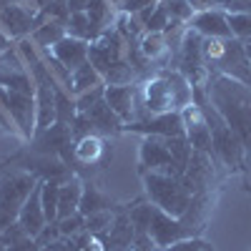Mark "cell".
I'll return each mask as SVG.
<instances>
[{"label":"cell","mask_w":251,"mask_h":251,"mask_svg":"<svg viewBox=\"0 0 251 251\" xmlns=\"http://www.w3.org/2000/svg\"><path fill=\"white\" fill-rule=\"evenodd\" d=\"M208 98L224 121L236 131L244 149L251 151V91L231 75H219L208 86Z\"/></svg>","instance_id":"obj_1"},{"label":"cell","mask_w":251,"mask_h":251,"mask_svg":"<svg viewBox=\"0 0 251 251\" xmlns=\"http://www.w3.org/2000/svg\"><path fill=\"white\" fill-rule=\"evenodd\" d=\"M141 176H143L146 196H149V201L156 208H161V211L171 214L176 219H183L188 214L194 194L186 188L183 178L161 174V171H141Z\"/></svg>","instance_id":"obj_2"},{"label":"cell","mask_w":251,"mask_h":251,"mask_svg":"<svg viewBox=\"0 0 251 251\" xmlns=\"http://www.w3.org/2000/svg\"><path fill=\"white\" fill-rule=\"evenodd\" d=\"M35 186L38 178L30 171H13L0 178V231H5L8 226L18 221L20 208Z\"/></svg>","instance_id":"obj_3"},{"label":"cell","mask_w":251,"mask_h":251,"mask_svg":"<svg viewBox=\"0 0 251 251\" xmlns=\"http://www.w3.org/2000/svg\"><path fill=\"white\" fill-rule=\"evenodd\" d=\"M0 106H3V111L13 121L18 136L33 141L35 126H38V103H35V96L15 93V91H8V88L0 86Z\"/></svg>","instance_id":"obj_4"},{"label":"cell","mask_w":251,"mask_h":251,"mask_svg":"<svg viewBox=\"0 0 251 251\" xmlns=\"http://www.w3.org/2000/svg\"><path fill=\"white\" fill-rule=\"evenodd\" d=\"M43 20H46L43 10L23 3H8L0 10V28L10 40H25Z\"/></svg>","instance_id":"obj_5"},{"label":"cell","mask_w":251,"mask_h":251,"mask_svg":"<svg viewBox=\"0 0 251 251\" xmlns=\"http://www.w3.org/2000/svg\"><path fill=\"white\" fill-rule=\"evenodd\" d=\"M141 108L143 113L136 118H149V116H158V113H171V111H178L176 108V96H174V88L166 75H156L151 80H146L141 86Z\"/></svg>","instance_id":"obj_6"},{"label":"cell","mask_w":251,"mask_h":251,"mask_svg":"<svg viewBox=\"0 0 251 251\" xmlns=\"http://www.w3.org/2000/svg\"><path fill=\"white\" fill-rule=\"evenodd\" d=\"M141 171H161V174L183 178V169L174 161L166 141L158 136H146L141 141Z\"/></svg>","instance_id":"obj_7"},{"label":"cell","mask_w":251,"mask_h":251,"mask_svg":"<svg viewBox=\"0 0 251 251\" xmlns=\"http://www.w3.org/2000/svg\"><path fill=\"white\" fill-rule=\"evenodd\" d=\"M149 236L153 239V244L158 249H169V246H174L183 239H191V231H188V226H183L181 219H176V216L166 214V211H161V208L153 206Z\"/></svg>","instance_id":"obj_8"},{"label":"cell","mask_w":251,"mask_h":251,"mask_svg":"<svg viewBox=\"0 0 251 251\" xmlns=\"http://www.w3.org/2000/svg\"><path fill=\"white\" fill-rule=\"evenodd\" d=\"M126 131L143 133V136H158V138L186 136L181 111L158 113V116H149V118H141V121H133V123H126Z\"/></svg>","instance_id":"obj_9"},{"label":"cell","mask_w":251,"mask_h":251,"mask_svg":"<svg viewBox=\"0 0 251 251\" xmlns=\"http://www.w3.org/2000/svg\"><path fill=\"white\" fill-rule=\"evenodd\" d=\"M88 60L96 66L100 75H106L111 66L123 60V43L113 30H103L88 48Z\"/></svg>","instance_id":"obj_10"},{"label":"cell","mask_w":251,"mask_h":251,"mask_svg":"<svg viewBox=\"0 0 251 251\" xmlns=\"http://www.w3.org/2000/svg\"><path fill=\"white\" fill-rule=\"evenodd\" d=\"M181 116H183L186 141L191 143V149L208 153V151H211V128H208V123H206L203 111L196 106V103H191V106H186L181 111Z\"/></svg>","instance_id":"obj_11"},{"label":"cell","mask_w":251,"mask_h":251,"mask_svg":"<svg viewBox=\"0 0 251 251\" xmlns=\"http://www.w3.org/2000/svg\"><path fill=\"white\" fill-rule=\"evenodd\" d=\"M188 28L196 30L206 40H228V38H234L231 35V25H228V15L221 8L196 13L191 18V23H188Z\"/></svg>","instance_id":"obj_12"},{"label":"cell","mask_w":251,"mask_h":251,"mask_svg":"<svg viewBox=\"0 0 251 251\" xmlns=\"http://www.w3.org/2000/svg\"><path fill=\"white\" fill-rule=\"evenodd\" d=\"M80 116L86 118L91 133H96V136H118V133L126 131V123L111 111V106L103 98L96 103L93 108H88L86 113H80Z\"/></svg>","instance_id":"obj_13"},{"label":"cell","mask_w":251,"mask_h":251,"mask_svg":"<svg viewBox=\"0 0 251 251\" xmlns=\"http://www.w3.org/2000/svg\"><path fill=\"white\" fill-rule=\"evenodd\" d=\"M73 161L80 166H103L108 161V146L96 133L80 136L73 141Z\"/></svg>","instance_id":"obj_14"},{"label":"cell","mask_w":251,"mask_h":251,"mask_svg":"<svg viewBox=\"0 0 251 251\" xmlns=\"http://www.w3.org/2000/svg\"><path fill=\"white\" fill-rule=\"evenodd\" d=\"M88 48H91V43L88 40H80V38H73V35H66L60 40V43H55L53 48H48L50 50V55L53 58H58L63 66H66L71 73L78 68V66H83V63H88Z\"/></svg>","instance_id":"obj_15"},{"label":"cell","mask_w":251,"mask_h":251,"mask_svg":"<svg viewBox=\"0 0 251 251\" xmlns=\"http://www.w3.org/2000/svg\"><path fill=\"white\" fill-rule=\"evenodd\" d=\"M103 100L108 103L111 111L123 123L136 121V91H133V86H106Z\"/></svg>","instance_id":"obj_16"},{"label":"cell","mask_w":251,"mask_h":251,"mask_svg":"<svg viewBox=\"0 0 251 251\" xmlns=\"http://www.w3.org/2000/svg\"><path fill=\"white\" fill-rule=\"evenodd\" d=\"M18 224L23 226L25 234L33 236V239L43 231V226L48 224V221H46V214H43V203H40V181H38V186L30 191V196H28V201L23 203V208H20Z\"/></svg>","instance_id":"obj_17"},{"label":"cell","mask_w":251,"mask_h":251,"mask_svg":"<svg viewBox=\"0 0 251 251\" xmlns=\"http://www.w3.org/2000/svg\"><path fill=\"white\" fill-rule=\"evenodd\" d=\"M83 183L78 176H71L60 183V196H58V219H66L71 214H78L80 196H83Z\"/></svg>","instance_id":"obj_18"},{"label":"cell","mask_w":251,"mask_h":251,"mask_svg":"<svg viewBox=\"0 0 251 251\" xmlns=\"http://www.w3.org/2000/svg\"><path fill=\"white\" fill-rule=\"evenodd\" d=\"M100 83H106V80H103V75L96 71V66L88 60V63H83V66H78V68L71 73V93H73V98H75V96H80V93H86V91L100 86Z\"/></svg>","instance_id":"obj_19"},{"label":"cell","mask_w":251,"mask_h":251,"mask_svg":"<svg viewBox=\"0 0 251 251\" xmlns=\"http://www.w3.org/2000/svg\"><path fill=\"white\" fill-rule=\"evenodd\" d=\"M68 35V30H66V23H58V20H43L35 30H33V35H30V40L35 46H40V48H53L55 43H60L63 38Z\"/></svg>","instance_id":"obj_20"},{"label":"cell","mask_w":251,"mask_h":251,"mask_svg":"<svg viewBox=\"0 0 251 251\" xmlns=\"http://www.w3.org/2000/svg\"><path fill=\"white\" fill-rule=\"evenodd\" d=\"M111 206H113V201L103 194V191H98V186H93V183L83 186V196H80L78 214L91 216V214H96V211H106V208H111Z\"/></svg>","instance_id":"obj_21"},{"label":"cell","mask_w":251,"mask_h":251,"mask_svg":"<svg viewBox=\"0 0 251 251\" xmlns=\"http://www.w3.org/2000/svg\"><path fill=\"white\" fill-rule=\"evenodd\" d=\"M0 86L8 88V91H15V93L35 96V80H33L28 68H23V71H0Z\"/></svg>","instance_id":"obj_22"},{"label":"cell","mask_w":251,"mask_h":251,"mask_svg":"<svg viewBox=\"0 0 251 251\" xmlns=\"http://www.w3.org/2000/svg\"><path fill=\"white\" fill-rule=\"evenodd\" d=\"M138 50L143 55V60H161L166 58V53H169V40H166V33H143L141 43H138Z\"/></svg>","instance_id":"obj_23"},{"label":"cell","mask_w":251,"mask_h":251,"mask_svg":"<svg viewBox=\"0 0 251 251\" xmlns=\"http://www.w3.org/2000/svg\"><path fill=\"white\" fill-rule=\"evenodd\" d=\"M58 196H60V181H40V203L48 224L58 221Z\"/></svg>","instance_id":"obj_24"},{"label":"cell","mask_w":251,"mask_h":251,"mask_svg":"<svg viewBox=\"0 0 251 251\" xmlns=\"http://www.w3.org/2000/svg\"><path fill=\"white\" fill-rule=\"evenodd\" d=\"M66 30H68V35L80 38V40H88V43H93V40L100 35V30L91 23V18L86 13H71L68 23H66Z\"/></svg>","instance_id":"obj_25"},{"label":"cell","mask_w":251,"mask_h":251,"mask_svg":"<svg viewBox=\"0 0 251 251\" xmlns=\"http://www.w3.org/2000/svg\"><path fill=\"white\" fill-rule=\"evenodd\" d=\"M86 15L91 18V23L103 33L108 30L111 25V18H113V5L108 3V0H91L88 8H86Z\"/></svg>","instance_id":"obj_26"},{"label":"cell","mask_w":251,"mask_h":251,"mask_svg":"<svg viewBox=\"0 0 251 251\" xmlns=\"http://www.w3.org/2000/svg\"><path fill=\"white\" fill-rule=\"evenodd\" d=\"M113 224H116V214L111 208H106V211H96V214L86 216V231L93 236H106Z\"/></svg>","instance_id":"obj_27"},{"label":"cell","mask_w":251,"mask_h":251,"mask_svg":"<svg viewBox=\"0 0 251 251\" xmlns=\"http://www.w3.org/2000/svg\"><path fill=\"white\" fill-rule=\"evenodd\" d=\"M163 8L169 10L171 23H191L196 10L191 8V0H161Z\"/></svg>","instance_id":"obj_28"},{"label":"cell","mask_w":251,"mask_h":251,"mask_svg":"<svg viewBox=\"0 0 251 251\" xmlns=\"http://www.w3.org/2000/svg\"><path fill=\"white\" fill-rule=\"evenodd\" d=\"M228 25H231V35L236 40H251V13H226Z\"/></svg>","instance_id":"obj_29"},{"label":"cell","mask_w":251,"mask_h":251,"mask_svg":"<svg viewBox=\"0 0 251 251\" xmlns=\"http://www.w3.org/2000/svg\"><path fill=\"white\" fill-rule=\"evenodd\" d=\"M58 228H60L63 239H73V236L86 231V216L83 214H71L66 219H58Z\"/></svg>","instance_id":"obj_30"},{"label":"cell","mask_w":251,"mask_h":251,"mask_svg":"<svg viewBox=\"0 0 251 251\" xmlns=\"http://www.w3.org/2000/svg\"><path fill=\"white\" fill-rule=\"evenodd\" d=\"M169 23H171V18H169V10H166V8H163V3L158 0L156 10L151 13L149 23H146V33H166V28H169Z\"/></svg>","instance_id":"obj_31"},{"label":"cell","mask_w":251,"mask_h":251,"mask_svg":"<svg viewBox=\"0 0 251 251\" xmlns=\"http://www.w3.org/2000/svg\"><path fill=\"white\" fill-rule=\"evenodd\" d=\"M103 93H106V83H100V86H96V88H91V91H86V93L75 96V108H78V113H86L88 108H93L96 103L103 98Z\"/></svg>","instance_id":"obj_32"},{"label":"cell","mask_w":251,"mask_h":251,"mask_svg":"<svg viewBox=\"0 0 251 251\" xmlns=\"http://www.w3.org/2000/svg\"><path fill=\"white\" fill-rule=\"evenodd\" d=\"M60 239H63V236H60L58 221H55V224H46V226H43V231H40V234L35 236V241H38V246H40V249H48V246L58 244Z\"/></svg>","instance_id":"obj_33"},{"label":"cell","mask_w":251,"mask_h":251,"mask_svg":"<svg viewBox=\"0 0 251 251\" xmlns=\"http://www.w3.org/2000/svg\"><path fill=\"white\" fill-rule=\"evenodd\" d=\"M153 3H158V0H123V3L118 5V10L123 15H138L143 8H149Z\"/></svg>","instance_id":"obj_34"},{"label":"cell","mask_w":251,"mask_h":251,"mask_svg":"<svg viewBox=\"0 0 251 251\" xmlns=\"http://www.w3.org/2000/svg\"><path fill=\"white\" fill-rule=\"evenodd\" d=\"M224 13H251V0H224Z\"/></svg>","instance_id":"obj_35"},{"label":"cell","mask_w":251,"mask_h":251,"mask_svg":"<svg viewBox=\"0 0 251 251\" xmlns=\"http://www.w3.org/2000/svg\"><path fill=\"white\" fill-rule=\"evenodd\" d=\"M203 246H206V241H201V239H183V241L169 246L166 251H201Z\"/></svg>","instance_id":"obj_36"},{"label":"cell","mask_w":251,"mask_h":251,"mask_svg":"<svg viewBox=\"0 0 251 251\" xmlns=\"http://www.w3.org/2000/svg\"><path fill=\"white\" fill-rule=\"evenodd\" d=\"M8 251H43V249L38 246V241L33 236H25V239H20L18 244L8 246Z\"/></svg>","instance_id":"obj_37"},{"label":"cell","mask_w":251,"mask_h":251,"mask_svg":"<svg viewBox=\"0 0 251 251\" xmlns=\"http://www.w3.org/2000/svg\"><path fill=\"white\" fill-rule=\"evenodd\" d=\"M221 3H224V0H191V8H194L196 13H201V10H214V8H221Z\"/></svg>","instance_id":"obj_38"},{"label":"cell","mask_w":251,"mask_h":251,"mask_svg":"<svg viewBox=\"0 0 251 251\" xmlns=\"http://www.w3.org/2000/svg\"><path fill=\"white\" fill-rule=\"evenodd\" d=\"M88 3H91V0H66V5H68L71 13H86Z\"/></svg>","instance_id":"obj_39"},{"label":"cell","mask_w":251,"mask_h":251,"mask_svg":"<svg viewBox=\"0 0 251 251\" xmlns=\"http://www.w3.org/2000/svg\"><path fill=\"white\" fill-rule=\"evenodd\" d=\"M13 3H23V5H33V8H38V10H43L50 0H13Z\"/></svg>","instance_id":"obj_40"},{"label":"cell","mask_w":251,"mask_h":251,"mask_svg":"<svg viewBox=\"0 0 251 251\" xmlns=\"http://www.w3.org/2000/svg\"><path fill=\"white\" fill-rule=\"evenodd\" d=\"M10 48V38L3 33V28H0V53H3V50H8Z\"/></svg>","instance_id":"obj_41"},{"label":"cell","mask_w":251,"mask_h":251,"mask_svg":"<svg viewBox=\"0 0 251 251\" xmlns=\"http://www.w3.org/2000/svg\"><path fill=\"white\" fill-rule=\"evenodd\" d=\"M241 48H244V58H246V60L251 63V40H246V43H244Z\"/></svg>","instance_id":"obj_42"},{"label":"cell","mask_w":251,"mask_h":251,"mask_svg":"<svg viewBox=\"0 0 251 251\" xmlns=\"http://www.w3.org/2000/svg\"><path fill=\"white\" fill-rule=\"evenodd\" d=\"M0 251H8V244H5V239H3V234H0Z\"/></svg>","instance_id":"obj_43"},{"label":"cell","mask_w":251,"mask_h":251,"mask_svg":"<svg viewBox=\"0 0 251 251\" xmlns=\"http://www.w3.org/2000/svg\"><path fill=\"white\" fill-rule=\"evenodd\" d=\"M8 3H13V0H0V10H3V8H5Z\"/></svg>","instance_id":"obj_44"},{"label":"cell","mask_w":251,"mask_h":251,"mask_svg":"<svg viewBox=\"0 0 251 251\" xmlns=\"http://www.w3.org/2000/svg\"><path fill=\"white\" fill-rule=\"evenodd\" d=\"M108 3H111V5H116V8H118V5H121V3H123V0H108Z\"/></svg>","instance_id":"obj_45"}]
</instances>
